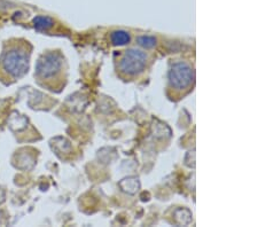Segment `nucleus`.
Here are the masks:
<instances>
[{"mask_svg":"<svg viewBox=\"0 0 258 227\" xmlns=\"http://www.w3.org/2000/svg\"><path fill=\"white\" fill-rule=\"evenodd\" d=\"M32 45L24 38H11L5 42L0 54V83L12 85L28 73Z\"/></svg>","mask_w":258,"mask_h":227,"instance_id":"f257e3e1","label":"nucleus"},{"mask_svg":"<svg viewBox=\"0 0 258 227\" xmlns=\"http://www.w3.org/2000/svg\"><path fill=\"white\" fill-rule=\"evenodd\" d=\"M35 82L52 93H61L68 83V62L60 50H48L38 58Z\"/></svg>","mask_w":258,"mask_h":227,"instance_id":"f03ea898","label":"nucleus"},{"mask_svg":"<svg viewBox=\"0 0 258 227\" xmlns=\"http://www.w3.org/2000/svg\"><path fill=\"white\" fill-rule=\"evenodd\" d=\"M153 63V57L140 49H125L114 54L116 76L123 82L139 81Z\"/></svg>","mask_w":258,"mask_h":227,"instance_id":"7ed1b4c3","label":"nucleus"},{"mask_svg":"<svg viewBox=\"0 0 258 227\" xmlns=\"http://www.w3.org/2000/svg\"><path fill=\"white\" fill-rule=\"evenodd\" d=\"M195 83V69L192 63L177 60L169 68L165 94L171 101L178 102L193 92Z\"/></svg>","mask_w":258,"mask_h":227,"instance_id":"20e7f679","label":"nucleus"},{"mask_svg":"<svg viewBox=\"0 0 258 227\" xmlns=\"http://www.w3.org/2000/svg\"><path fill=\"white\" fill-rule=\"evenodd\" d=\"M109 41L111 43V45L123 46L131 42V36L127 33V31L116 30V31H112V33L110 34Z\"/></svg>","mask_w":258,"mask_h":227,"instance_id":"39448f33","label":"nucleus"},{"mask_svg":"<svg viewBox=\"0 0 258 227\" xmlns=\"http://www.w3.org/2000/svg\"><path fill=\"white\" fill-rule=\"evenodd\" d=\"M34 26L37 30L47 31L54 26V21L48 17H36L34 19Z\"/></svg>","mask_w":258,"mask_h":227,"instance_id":"423d86ee","label":"nucleus"},{"mask_svg":"<svg viewBox=\"0 0 258 227\" xmlns=\"http://www.w3.org/2000/svg\"><path fill=\"white\" fill-rule=\"evenodd\" d=\"M137 42L145 49H153V47L156 46V38L153 37V36H139L137 38Z\"/></svg>","mask_w":258,"mask_h":227,"instance_id":"0eeeda50","label":"nucleus"},{"mask_svg":"<svg viewBox=\"0 0 258 227\" xmlns=\"http://www.w3.org/2000/svg\"><path fill=\"white\" fill-rule=\"evenodd\" d=\"M3 201H4V192L2 190V188H0V203Z\"/></svg>","mask_w":258,"mask_h":227,"instance_id":"6e6552de","label":"nucleus"}]
</instances>
